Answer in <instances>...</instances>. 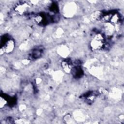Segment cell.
<instances>
[{
    "instance_id": "6da1fadb",
    "label": "cell",
    "mask_w": 124,
    "mask_h": 124,
    "mask_svg": "<svg viewBox=\"0 0 124 124\" xmlns=\"http://www.w3.org/2000/svg\"><path fill=\"white\" fill-rule=\"evenodd\" d=\"M29 4L26 2H21L17 3L14 8L15 11L19 15H23L26 13L29 8Z\"/></svg>"
},
{
    "instance_id": "7a4b0ae2",
    "label": "cell",
    "mask_w": 124,
    "mask_h": 124,
    "mask_svg": "<svg viewBox=\"0 0 124 124\" xmlns=\"http://www.w3.org/2000/svg\"><path fill=\"white\" fill-rule=\"evenodd\" d=\"M90 45L91 49L93 50H99L104 47L105 42L93 39L90 42Z\"/></svg>"
},
{
    "instance_id": "3957f363",
    "label": "cell",
    "mask_w": 124,
    "mask_h": 124,
    "mask_svg": "<svg viewBox=\"0 0 124 124\" xmlns=\"http://www.w3.org/2000/svg\"><path fill=\"white\" fill-rule=\"evenodd\" d=\"M62 67L63 70L66 73L71 72L72 66V63L70 59H66L62 62Z\"/></svg>"
},
{
    "instance_id": "277c9868",
    "label": "cell",
    "mask_w": 124,
    "mask_h": 124,
    "mask_svg": "<svg viewBox=\"0 0 124 124\" xmlns=\"http://www.w3.org/2000/svg\"><path fill=\"white\" fill-rule=\"evenodd\" d=\"M71 72L72 73L73 77L75 78H81L83 74L81 67L79 65L73 67Z\"/></svg>"
},
{
    "instance_id": "5b68a950",
    "label": "cell",
    "mask_w": 124,
    "mask_h": 124,
    "mask_svg": "<svg viewBox=\"0 0 124 124\" xmlns=\"http://www.w3.org/2000/svg\"><path fill=\"white\" fill-rule=\"evenodd\" d=\"M98 93L96 92H92L91 93H89L86 94V95L84 96L86 100L89 102H92L93 101L95 98L96 97Z\"/></svg>"
},
{
    "instance_id": "8992f818",
    "label": "cell",
    "mask_w": 124,
    "mask_h": 124,
    "mask_svg": "<svg viewBox=\"0 0 124 124\" xmlns=\"http://www.w3.org/2000/svg\"><path fill=\"white\" fill-rule=\"evenodd\" d=\"M120 19L121 16H120V15L118 13L114 12L111 16L109 22L112 24H117L120 22Z\"/></svg>"
},
{
    "instance_id": "52a82bcc",
    "label": "cell",
    "mask_w": 124,
    "mask_h": 124,
    "mask_svg": "<svg viewBox=\"0 0 124 124\" xmlns=\"http://www.w3.org/2000/svg\"><path fill=\"white\" fill-rule=\"evenodd\" d=\"M42 54V51L40 49H35L31 52L30 56L31 59H37L41 56Z\"/></svg>"
},
{
    "instance_id": "ba28073f",
    "label": "cell",
    "mask_w": 124,
    "mask_h": 124,
    "mask_svg": "<svg viewBox=\"0 0 124 124\" xmlns=\"http://www.w3.org/2000/svg\"><path fill=\"white\" fill-rule=\"evenodd\" d=\"M101 15V12H95L91 16V18L93 20H99L100 19Z\"/></svg>"
}]
</instances>
